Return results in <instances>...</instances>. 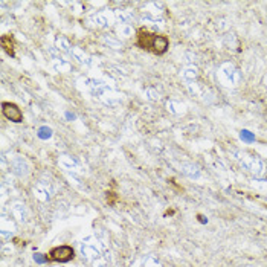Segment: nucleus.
Returning <instances> with one entry per match:
<instances>
[{
	"label": "nucleus",
	"instance_id": "nucleus-1",
	"mask_svg": "<svg viewBox=\"0 0 267 267\" xmlns=\"http://www.w3.org/2000/svg\"><path fill=\"white\" fill-rule=\"evenodd\" d=\"M74 257H75V251L71 246H57L51 249V252L46 255L49 261H55V263H69L71 260H74Z\"/></svg>",
	"mask_w": 267,
	"mask_h": 267
},
{
	"label": "nucleus",
	"instance_id": "nucleus-2",
	"mask_svg": "<svg viewBox=\"0 0 267 267\" xmlns=\"http://www.w3.org/2000/svg\"><path fill=\"white\" fill-rule=\"evenodd\" d=\"M156 37H158V34H154V32H150L147 29H139L138 34H136V44L142 51L153 52V48H154V43H156Z\"/></svg>",
	"mask_w": 267,
	"mask_h": 267
},
{
	"label": "nucleus",
	"instance_id": "nucleus-3",
	"mask_svg": "<svg viewBox=\"0 0 267 267\" xmlns=\"http://www.w3.org/2000/svg\"><path fill=\"white\" fill-rule=\"evenodd\" d=\"M2 113L6 119L20 124L23 121V113L20 110V107L14 102H2Z\"/></svg>",
	"mask_w": 267,
	"mask_h": 267
},
{
	"label": "nucleus",
	"instance_id": "nucleus-4",
	"mask_svg": "<svg viewBox=\"0 0 267 267\" xmlns=\"http://www.w3.org/2000/svg\"><path fill=\"white\" fill-rule=\"evenodd\" d=\"M0 44H2L3 51H5L9 57H15V49H14L15 41H14L12 35H2V38H0Z\"/></svg>",
	"mask_w": 267,
	"mask_h": 267
},
{
	"label": "nucleus",
	"instance_id": "nucleus-5",
	"mask_svg": "<svg viewBox=\"0 0 267 267\" xmlns=\"http://www.w3.org/2000/svg\"><path fill=\"white\" fill-rule=\"evenodd\" d=\"M105 194H107V195H105L107 203H108L110 206H113V205L118 202V198H119V197H118V194H116V192H113V191H107Z\"/></svg>",
	"mask_w": 267,
	"mask_h": 267
}]
</instances>
